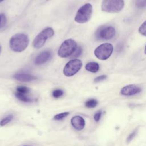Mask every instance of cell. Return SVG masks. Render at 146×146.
Instances as JSON below:
<instances>
[{"label": "cell", "instance_id": "6da1fadb", "mask_svg": "<svg viewBox=\"0 0 146 146\" xmlns=\"http://www.w3.org/2000/svg\"><path fill=\"white\" fill-rule=\"evenodd\" d=\"M29 39L25 34H16L10 39L9 45L11 50L14 52H20L24 51L27 47Z\"/></svg>", "mask_w": 146, "mask_h": 146}, {"label": "cell", "instance_id": "7a4b0ae2", "mask_svg": "<svg viewBox=\"0 0 146 146\" xmlns=\"http://www.w3.org/2000/svg\"><path fill=\"white\" fill-rule=\"evenodd\" d=\"M124 6V0H103L101 9L103 11L115 13L120 11Z\"/></svg>", "mask_w": 146, "mask_h": 146}, {"label": "cell", "instance_id": "3957f363", "mask_svg": "<svg viewBox=\"0 0 146 146\" xmlns=\"http://www.w3.org/2000/svg\"><path fill=\"white\" fill-rule=\"evenodd\" d=\"M92 13V6L88 3L81 6L75 17V21L79 23H84L89 21Z\"/></svg>", "mask_w": 146, "mask_h": 146}, {"label": "cell", "instance_id": "277c9868", "mask_svg": "<svg viewBox=\"0 0 146 146\" xmlns=\"http://www.w3.org/2000/svg\"><path fill=\"white\" fill-rule=\"evenodd\" d=\"M54 35V31L51 27H47L40 32L33 41V46L35 48H40L44 44L46 40Z\"/></svg>", "mask_w": 146, "mask_h": 146}, {"label": "cell", "instance_id": "5b68a950", "mask_svg": "<svg viewBox=\"0 0 146 146\" xmlns=\"http://www.w3.org/2000/svg\"><path fill=\"white\" fill-rule=\"evenodd\" d=\"M76 47V43L74 40L72 39H67L60 45L58 51V55L61 58L68 57L73 54Z\"/></svg>", "mask_w": 146, "mask_h": 146}, {"label": "cell", "instance_id": "8992f818", "mask_svg": "<svg viewBox=\"0 0 146 146\" xmlns=\"http://www.w3.org/2000/svg\"><path fill=\"white\" fill-rule=\"evenodd\" d=\"M113 50V47L112 44L109 43H106L97 47L94 51V54L100 60H106L111 56Z\"/></svg>", "mask_w": 146, "mask_h": 146}, {"label": "cell", "instance_id": "52a82bcc", "mask_svg": "<svg viewBox=\"0 0 146 146\" xmlns=\"http://www.w3.org/2000/svg\"><path fill=\"white\" fill-rule=\"evenodd\" d=\"M116 34L115 29L111 26L100 27L95 33V37L98 40H109L112 39Z\"/></svg>", "mask_w": 146, "mask_h": 146}, {"label": "cell", "instance_id": "ba28073f", "mask_svg": "<svg viewBox=\"0 0 146 146\" xmlns=\"http://www.w3.org/2000/svg\"><path fill=\"white\" fill-rule=\"evenodd\" d=\"M82 63L80 60L74 59L66 63L63 68V74L65 76L70 77L76 74L82 68Z\"/></svg>", "mask_w": 146, "mask_h": 146}, {"label": "cell", "instance_id": "9c48e42d", "mask_svg": "<svg viewBox=\"0 0 146 146\" xmlns=\"http://www.w3.org/2000/svg\"><path fill=\"white\" fill-rule=\"evenodd\" d=\"M141 88L134 84H129L123 87L120 91L121 95L125 96H132L140 93Z\"/></svg>", "mask_w": 146, "mask_h": 146}, {"label": "cell", "instance_id": "30bf717a", "mask_svg": "<svg viewBox=\"0 0 146 146\" xmlns=\"http://www.w3.org/2000/svg\"><path fill=\"white\" fill-rule=\"evenodd\" d=\"M51 56V52L50 51H44L40 53L35 59L34 62L37 65L43 64L46 63Z\"/></svg>", "mask_w": 146, "mask_h": 146}, {"label": "cell", "instance_id": "8fae6325", "mask_svg": "<svg viewBox=\"0 0 146 146\" xmlns=\"http://www.w3.org/2000/svg\"><path fill=\"white\" fill-rule=\"evenodd\" d=\"M71 123L72 127L78 131L82 130L85 126V121L83 118L80 116H75L72 117Z\"/></svg>", "mask_w": 146, "mask_h": 146}, {"label": "cell", "instance_id": "7c38bea8", "mask_svg": "<svg viewBox=\"0 0 146 146\" xmlns=\"http://www.w3.org/2000/svg\"><path fill=\"white\" fill-rule=\"evenodd\" d=\"M14 78L21 82H30L36 80L37 79V77L28 74L19 73L15 74L14 75Z\"/></svg>", "mask_w": 146, "mask_h": 146}, {"label": "cell", "instance_id": "4fadbf2b", "mask_svg": "<svg viewBox=\"0 0 146 146\" xmlns=\"http://www.w3.org/2000/svg\"><path fill=\"white\" fill-rule=\"evenodd\" d=\"M85 68H86V70L87 71H88L89 72L95 73V72H98V71L99 70V65L96 62H91L87 63L86 64Z\"/></svg>", "mask_w": 146, "mask_h": 146}, {"label": "cell", "instance_id": "5bb4252c", "mask_svg": "<svg viewBox=\"0 0 146 146\" xmlns=\"http://www.w3.org/2000/svg\"><path fill=\"white\" fill-rule=\"evenodd\" d=\"M15 96L21 101L23 102H32V99L31 98H29L27 96H26L25 94H22L18 92H16L15 94Z\"/></svg>", "mask_w": 146, "mask_h": 146}, {"label": "cell", "instance_id": "9a60e30c", "mask_svg": "<svg viewBox=\"0 0 146 146\" xmlns=\"http://www.w3.org/2000/svg\"><path fill=\"white\" fill-rule=\"evenodd\" d=\"M97 104H98V101H97V100H96L95 99H88L85 102L86 107H87V108H90L95 107L97 106Z\"/></svg>", "mask_w": 146, "mask_h": 146}, {"label": "cell", "instance_id": "2e32d148", "mask_svg": "<svg viewBox=\"0 0 146 146\" xmlns=\"http://www.w3.org/2000/svg\"><path fill=\"white\" fill-rule=\"evenodd\" d=\"M13 119V115L9 114L5 117H4L0 121V125L1 126H4L10 123Z\"/></svg>", "mask_w": 146, "mask_h": 146}, {"label": "cell", "instance_id": "e0dca14e", "mask_svg": "<svg viewBox=\"0 0 146 146\" xmlns=\"http://www.w3.org/2000/svg\"><path fill=\"white\" fill-rule=\"evenodd\" d=\"M82 52H83L82 48L81 47H80V46H78L76 47V48L75 49V51L73 52V54L70 56L72 58H78V57H79L82 54Z\"/></svg>", "mask_w": 146, "mask_h": 146}, {"label": "cell", "instance_id": "ac0fdd59", "mask_svg": "<svg viewBox=\"0 0 146 146\" xmlns=\"http://www.w3.org/2000/svg\"><path fill=\"white\" fill-rule=\"evenodd\" d=\"M68 115H69V112H68L58 113L54 116V119L55 120H61L63 119H64V117H66L67 116H68Z\"/></svg>", "mask_w": 146, "mask_h": 146}, {"label": "cell", "instance_id": "d6986e66", "mask_svg": "<svg viewBox=\"0 0 146 146\" xmlns=\"http://www.w3.org/2000/svg\"><path fill=\"white\" fill-rule=\"evenodd\" d=\"M30 91V89L25 86H18L17 88V92L26 94L29 93Z\"/></svg>", "mask_w": 146, "mask_h": 146}, {"label": "cell", "instance_id": "ffe728a7", "mask_svg": "<svg viewBox=\"0 0 146 146\" xmlns=\"http://www.w3.org/2000/svg\"><path fill=\"white\" fill-rule=\"evenodd\" d=\"M139 32L141 35L146 36V21H144L139 27Z\"/></svg>", "mask_w": 146, "mask_h": 146}, {"label": "cell", "instance_id": "44dd1931", "mask_svg": "<svg viewBox=\"0 0 146 146\" xmlns=\"http://www.w3.org/2000/svg\"><path fill=\"white\" fill-rule=\"evenodd\" d=\"M136 6L139 9L146 7V0H136Z\"/></svg>", "mask_w": 146, "mask_h": 146}, {"label": "cell", "instance_id": "7402d4cb", "mask_svg": "<svg viewBox=\"0 0 146 146\" xmlns=\"http://www.w3.org/2000/svg\"><path fill=\"white\" fill-rule=\"evenodd\" d=\"M63 95V90L60 89H56L52 92V96L55 98H58Z\"/></svg>", "mask_w": 146, "mask_h": 146}, {"label": "cell", "instance_id": "603a6c76", "mask_svg": "<svg viewBox=\"0 0 146 146\" xmlns=\"http://www.w3.org/2000/svg\"><path fill=\"white\" fill-rule=\"evenodd\" d=\"M1 20H0V28L4 27L6 23V18L3 14L0 15Z\"/></svg>", "mask_w": 146, "mask_h": 146}, {"label": "cell", "instance_id": "cb8c5ba5", "mask_svg": "<svg viewBox=\"0 0 146 146\" xmlns=\"http://www.w3.org/2000/svg\"><path fill=\"white\" fill-rule=\"evenodd\" d=\"M137 129H135V130H134L132 133H131L129 134V135L128 136L127 139V143H129V142L135 137V136H136V134H137Z\"/></svg>", "mask_w": 146, "mask_h": 146}, {"label": "cell", "instance_id": "d4e9b609", "mask_svg": "<svg viewBox=\"0 0 146 146\" xmlns=\"http://www.w3.org/2000/svg\"><path fill=\"white\" fill-rule=\"evenodd\" d=\"M102 115V112L101 111H99L95 113L94 116V119L96 122H98L100 120Z\"/></svg>", "mask_w": 146, "mask_h": 146}, {"label": "cell", "instance_id": "484cf974", "mask_svg": "<svg viewBox=\"0 0 146 146\" xmlns=\"http://www.w3.org/2000/svg\"><path fill=\"white\" fill-rule=\"evenodd\" d=\"M106 78H107V75H100V76H97L96 78H95L94 82L95 83H98V82H100L101 81L105 80Z\"/></svg>", "mask_w": 146, "mask_h": 146}, {"label": "cell", "instance_id": "4316f807", "mask_svg": "<svg viewBox=\"0 0 146 146\" xmlns=\"http://www.w3.org/2000/svg\"><path fill=\"white\" fill-rule=\"evenodd\" d=\"M144 52H145V54H146V46H145V49H144Z\"/></svg>", "mask_w": 146, "mask_h": 146}, {"label": "cell", "instance_id": "83f0119b", "mask_svg": "<svg viewBox=\"0 0 146 146\" xmlns=\"http://www.w3.org/2000/svg\"><path fill=\"white\" fill-rule=\"evenodd\" d=\"M22 146H32V145H22Z\"/></svg>", "mask_w": 146, "mask_h": 146}, {"label": "cell", "instance_id": "f1b7e54d", "mask_svg": "<svg viewBox=\"0 0 146 146\" xmlns=\"http://www.w3.org/2000/svg\"><path fill=\"white\" fill-rule=\"evenodd\" d=\"M1 46L0 45V53H1Z\"/></svg>", "mask_w": 146, "mask_h": 146}, {"label": "cell", "instance_id": "f546056e", "mask_svg": "<svg viewBox=\"0 0 146 146\" xmlns=\"http://www.w3.org/2000/svg\"><path fill=\"white\" fill-rule=\"evenodd\" d=\"M3 1H4V0H0V2H2Z\"/></svg>", "mask_w": 146, "mask_h": 146}, {"label": "cell", "instance_id": "4dcf8cb0", "mask_svg": "<svg viewBox=\"0 0 146 146\" xmlns=\"http://www.w3.org/2000/svg\"><path fill=\"white\" fill-rule=\"evenodd\" d=\"M0 20H1V17H0Z\"/></svg>", "mask_w": 146, "mask_h": 146}]
</instances>
